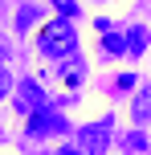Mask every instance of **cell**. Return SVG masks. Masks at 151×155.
Returning a JSON list of instances; mask_svg holds the SVG:
<instances>
[{
    "label": "cell",
    "instance_id": "cell-7",
    "mask_svg": "<svg viewBox=\"0 0 151 155\" xmlns=\"http://www.w3.org/2000/svg\"><path fill=\"white\" fill-rule=\"evenodd\" d=\"M102 45H106V53H127V37H119V33H106Z\"/></svg>",
    "mask_w": 151,
    "mask_h": 155
},
{
    "label": "cell",
    "instance_id": "cell-3",
    "mask_svg": "<svg viewBox=\"0 0 151 155\" xmlns=\"http://www.w3.org/2000/svg\"><path fill=\"white\" fill-rule=\"evenodd\" d=\"M53 131H65V118L57 110H41L29 118V135H53Z\"/></svg>",
    "mask_w": 151,
    "mask_h": 155
},
{
    "label": "cell",
    "instance_id": "cell-4",
    "mask_svg": "<svg viewBox=\"0 0 151 155\" xmlns=\"http://www.w3.org/2000/svg\"><path fill=\"white\" fill-rule=\"evenodd\" d=\"M78 139H82V151L86 155H102V147H106V123H90V127H82L78 131Z\"/></svg>",
    "mask_w": 151,
    "mask_h": 155
},
{
    "label": "cell",
    "instance_id": "cell-6",
    "mask_svg": "<svg viewBox=\"0 0 151 155\" xmlns=\"http://www.w3.org/2000/svg\"><path fill=\"white\" fill-rule=\"evenodd\" d=\"M143 49H147V29H139V25H135V29H127V53L139 57Z\"/></svg>",
    "mask_w": 151,
    "mask_h": 155
},
{
    "label": "cell",
    "instance_id": "cell-1",
    "mask_svg": "<svg viewBox=\"0 0 151 155\" xmlns=\"http://www.w3.org/2000/svg\"><path fill=\"white\" fill-rule=\"evenodd\" d=\"M37 45H41V53L45 57H53V61H61V57H70L74 53V45H78V37H74V29H70V21H49L45 29H41V37H37Z\"/></svg>",
    "mask_w": 151,
    "mask_h": 155
},
{
    "label": "cell",
    "instance_id": "cell-2",
    "mask_svg": "<svg viewBox=\"0 0 151 155\" xmlns=\"http://www.w3.org/2000/svg\"><path fill=\"white\" fill-rule=\"evenodd\" d=\"M16 106L33 118V114H41V110H49V102H45V94H41L33 82H25V86H21V98H16Z\"/></svg>",
    "mask_w": 151,
    "mask_h": 155
},
{
    "label": "cell",
    "instance_id": "cell-8",
    "mask_svg": "<svg viewBox=\"0 0 151 155\" xmlns=\"http://www.w3.org/2000/svg\"><path fill=\"white\" fill-rule=\"evenodd\" d=\"M53 4H57V8H61V12H65V16H74V0H53Z\"/></svg>",
    "mask_w": 151,
    "mask_h": 155
},
{
    "label": "cell",
    "instance_id": "cell-5",
    "mask_svg": "<svg viewBox=\"0 0 151 155\" xmlns=\"http://www.w3.org/2000/svg\"><path fill=\"white\" fill-rule=\"evenodd\" d=\"M147 114H151V86H143V90H139L135 106H131V118H135V123H147Z\"/></svg>",
    "mask_w": 151,
    "mask_h": 155
},
{
    "label": "cell",
    "instance_id": "cell-9",
    "mask_svg": "<svg viewBox=\"0 0 151 155\" xmlns=\"http://www.w3.org/2000/svg\"><path fill=\"white\" fill-rule=\"evenodd\" d=\"M57 155H82L78 147H61V151H57Z\"/></svg>",
    "mask_w": 151,
    "mask_h": 155
}]
</instances>
